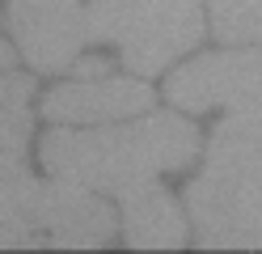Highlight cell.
I'll return each mask as SVG.
<instances>
[{
  "label": "cell",
  "instance_id": "6",
  "mask_svg": "<svg viewBox=\"0 0 262 254\" xmlns=\"http://www.w3.org/2000/svg\"><path fill=\"white\" fill-rule=\"evenodd\" d=\"M9 26L21 55L38 72H59L89 38V17L76 0H13Z\"/></svg>",
  "mask_w": 262,
  "mask_h": 254
},
{
  "label": "cell",
  "instance_id": "4",
  "mask_svg": "<svg viewBox=\"0 0 262 254\" xmlns=\"http://www.w3.org/2000/svg\"><path fill=\"white\" fill-rule=\"evenodd\" d=\"M85 17L89 43H119L123 64L140 76L161 72L203 38L199 0H93Z\"/></svg>",
  "mask_w": 262,
  "mask_h": 254
},
{
  "label": "cell",
  "instance_id": "3",
  "mask_svg": "<svg viewBox=\"0 0 262 254\" xmlns=\"http://www.w3.org/2000/svg\"><path fill=\"white\" fill-rule=\"evenodd\" d=\"M114 237V212L89 186L76 182H34L26 178L17 191L0 203V250L21 246H63V250H93Z\"/></svg>",
  "mask_w": 262,
  "mask_h": 254
},
{
  "label": "cell",
  "instance_id": "8",
  "mask_svg": "<svg viewBox=\"0 0 262 254\" xmlns=\"http://www.w3.org/2000/svg\"><path fill=\"white\" fill-rule=\"evenodd\" d=\"M123 229L127 242L136 250H173L186 246V216L178 212L169 191H161L157 182L140 186V191L123 195Z\"/></svg>",
  "mask_w": 262,
  "mask_h": 254
},
{
  "label": "cell",
  "instance_id": "14",
  "mask_svg": "<svg viewBox=\"0 0 262 254\" xmlns=\"http://www.w3.org/2000/svg\"><path fill=\"white\" fill-rule=\"evenodd\" d=\"M9 64H13V47L0 43V68H9Z\"/></svg>",
  "mask_w": 262,
  "mask_h": 254
},
{
  "label": "cell",
  "instance_id": "1",
  "mask_svg": "<svg viewBox=\"0 0 262 254\" xmlns=\"http://www.w3.org/2000/svg\"><path fill=\"white\" fill-rule=\"evenodd\" d=\"M199 135L182 114H148L127 127L51 131L42 140V165L51 178L106 195H131L157 182L161 169L190 165Z\"/></svg>",
  "mask_w": 262,
  "mask_h": 254
},
{
  "label": "cell",
  "instance_id": "12",
  "mask_svg": "<svg viewBox=\"0 0 262 254\" xmlns=\"http://www.w3.org/2000/svg\"><path fill=\"white\" fill-rule=\"evenodd\" d=\"M30 93H34L30 76H0V106H26Z\"/></svg>",
  "mask_w": 262,
  "mask_h": 254
},
{
  "label": "cell",
  "instance_id": "9",
  "mask_svg": "<svg viewBox=\"0 0 262 254\" xmlns=\"http://www.w3.org/2000/svg\"><path fill=\"white\" fill-rule=\"evenodd\" d=\"M224 43H262V0H207Z\"/></svg>",
  "mask_w": 262,
  "mask_h": 254
},
{
  "label": "cell",
  "instance_id": "7",
  "mask_svg": "<svg viewBox=\"0 0 262 254\" xmlns=\"http://www.w3.org/2000/svg\"><path fill=\"white\" fill-rule=\"evenodd\" d=\"M152 106V89L127 76H85L80 85H59L47 93L42 114L51 123H114Z\"/></svg>",
  "mask_w": 262,
  "mask_h": 254
},
{
  "label": "cell",
  "instance_id": "5",
  "mask_svg": "<svg viewBox=\"0 0 262 254\" xmlns=\"http://www.w3.org/2000/svg\"><path fill=\"white\" fill-rule=\"evenodd\" d=\"M165 97L178 110H211V106H233V110H262V51H216L199 55L173 72L165 85Z\"/></svg>",
  "mask_w": 262,
  "mask_h": 254
},
{
  "label": "cell",
  "instance_id": "11",
  "mask_svg": "<svg viewBox=\"0 0 262 254\" xmlns=\"http://www.w3.org/2000/svg\"><path fill=\"white\" fill-rule=\"evenodd\" d=\"M26 165H21V152H13V148H0V203H5L17 186L26 182Z\"/></svg>",
  "mask_w": 262,
  "mask_h": 254
},
{
  "label": "cell",
  "instance_id": "10",
  "mask_svg": "<svg viewBox=\"0 0 262 254\" xmlns=\"http://www.w3.org/2000/svg\"><path fill=\"white\" fill-rule=\"evenodd\" d=\"M26 135H30V114H26V106H0V148L21 152V148H26Z\"/></svg>",
  "mask_w": 262,
  "mask_h": 254
},
{
  "label": "cell",
  "instance_id": "13",
  "mask_svg": "<svg viewBox=\"0 0 262 254\" xmlns=\"http://www.w3.org/2000/svg\"><path fill=\"white\" fill-rule=\"evenodd\" d=\"M76 72L80 76H102V72H110V64L106 60H85V64H76Z\"/></svg>",
  "mask_w": 262,
  "mask_h": 254
},
{
  "label": "cell",
  "instance_id": "2",
  "mask_svg": "<svg viewBox=\"0 0 262 254\" xmlns=\"http://www.w3.org/2000/svg\"><path fill=\"white\" fill-rule=\"evenodd\" d=\"M186 208L199 246L262 250V110H237L216 127Z\"/></svg>",
  "mask_w": 262,
  "mask_h": 254
}]
</instances>
